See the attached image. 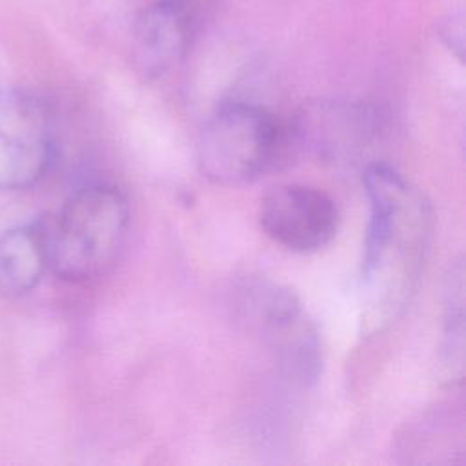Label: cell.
Masks as SVG:
<instances>
[{
  "label": "cell",
  "instance_id": "cell-1",
  "mask_svg": "<svg viewBox=\"0 0 466 466\" xmlns=\"http://www.w3.org/2000/svg\"><path fill=\"white\" fill-rule=\"evenodd\" d=\"M370 222L360 269V331L375 335L408 309L430 249L433 215L424 193L384 164L364 173Z\"/></svg>",
  "mask_w": 466,
  "mask_h": 466
},
{
  "label": "cell",
  "instance_id": "cell-2",
  "mask_svg": "<svg viewBox=\"0 0 466 466\" xmlns=\"http://www.w3.org/2000/svg\"><path fill=\"white\" fill-rule=\"evenodd\" d=\"M129 228L126 195L109 184L73 193L47 226L49 268L69 282L104 275L118 258Z\"/></svg>",
  "mask_w": 466,
  "mask_h": 466
},
{
  "label": "cell",
  "instance_id": "cell-3",
  "mask_svg": "<svg viewBox=\"0 0 466 466\" xmlns=\"http://www.w3.org/2000/svg\"><path fill=\"white\" fill-rule=\"evenodd\" d=\"M291 129L271 111L251 102H226L202 126L195 160L200 175L213 184H246L284 160Z\"/></svg>",
  "mask_w": 466,
  "mask_h": 466
},
{
  "label": "cell",
  "instance_id": "cell-4",
  "mask_svg": "<svg viewBox=\"0 0 466 466\" xmlns=\"http://www.w3.org/2000/svg\"><path fill=\"white\" fill-rule=\"evenodd\" d=\"M242 309L289 380L308 386L319 379L320 337L291 289L273 282H257L244 291Z\"/></svg>",
  "mask_w": 466,
  "mask_h": 466
},
{
  "label": "cell",
  "instance_id": "cell-5",
  "mask_svg": "<svg viewBox=\"0 0 466 466\" xmlns=\"http://www.w3.org/2000/svg\"><path fill=\"white\" fill-rule=\"evenodd\" d=\"M53 158L55 127L47 106L25 91H0V189L31 187Z\"/></svg>",
  "mask_w": 466,
  "mask_h": 466
},
{
  "label": "cell",
  "instance_id": "cell-6",
  "mask_svg": "<svg viewBox=\"0 0 466 466\" xmlns=\"http://www.w3.org/2000/svg\"><path fill=\"white\" fill-rule=\"evenodd\" d=\"M258 222L279 246L297 253H313L333 240L339 211L335 202L319 187L280 184L262 197Z\"/></svg>",
  "mask_w": 466,
  "mask_h": 466
},
{
  "label": "cell",
  "instance_id": "cell-7",
  "mask_svg": "<svg viewBox=\"0 0 466 466\" xmlns=\"http://www.w3.org/2000/svg\"><path fill=\"white\" fill-rule=\"evenodd\" d=\"M198 15L193 0H157L133 27V62L146 78H158L187 55L197 33Z\"/></svg>",
  "mask_w": 466,
  "mask_h": 466
},
{
  "label": "cell",
  "instance_id": "cell-8",
  "mask_svg": "<svg viewBox=\"0 0 466 466\" xmlns=\"http://www.w3.org/2000/svg\"><path fill=\"white\" fill-rule=\"evenodd\" d=\"M47 268L46 224L16 226L0 237V295L13 299L29 293Z\"/></svg>",
  "mask_w": 466,
  "mask_h": 466
},
{
  "label": "cell",
  "instance_id": "cell-9",
  "mask_svg": "<svg viewBox=\"0 0 466 466\" xmlns=\"http://www.w3.org/2000/svg\"><path fill=\"white\" fill-rule=\"evenodd\" d=\"M464 350V268L457 262L444 284V328L439 348L441 371L448 380L462 373Z\"/></svg>",
  "mask_w": 466,
  "mask_h": 466
}]
</instances>
